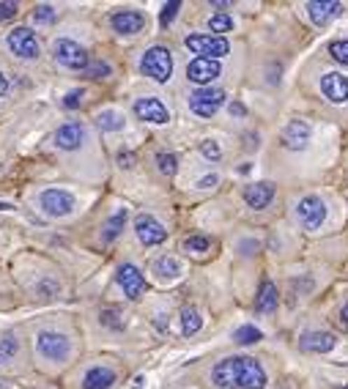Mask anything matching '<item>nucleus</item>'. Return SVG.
<instances>
[{
    "label": "nucleus",
    "mask_w": 348,
    "mask_h": 389,
    "mask_svg": "<svg viewBox=\"0 0 348 389\" xmlns=\"http://www.w3.org/2000/svg\"><path fill=\"white\" fill-rule=\"evenodd\" d=\"M209 247H211V241H209L206 236H190V239L184 241V250H187V253H197V255H200V253H209Z\"/></svg>",
    "instance_id": "473e14b6"
},
{
    "label": "nucleus",
    "mask_w": 348,
    "mask_h": 389,
    "mask_svg": "<svg viewBox=\"0 0 348 389\" xmlns=\"http://www.w3.org/2000/svg\"><path fill=\"white\" fill-rule=\"evenodd\" d=\"M134 115L140 118V121H148V124H167L170 121V113H167V107L162 104V99L157 97H143L134 101Z\"/></svg>",
    "instance_id": "9b49d317"
},
{
    "label": "nucleus",
    "mask_w": 348,
    "mask_h": 389,
    "mask_svg": "<svg viewBox=\"0 0 348 389\" xmlns=\"http://www.w3.org/2000/svg\"><path fill=\"white\" fill-rule=\"evenodd\" d=\"M6 47H8L17 58H22V61H36L39 52H41L39 38H36V33H33L31 28H14V31L6 36Z\"/></svg>",
    "instance_id": "39448f33"
},
{
    "label": "nucleus",
    "mask_w": 348,
    "mask_h": 389,
    "mask_svg": "<svg viewBox=\"0 0 348 389\" xmlns=\"http://www.w3.org/2000/svg\"><path fill=\"white\" fill-rule=\"evenodd\" d=\"M239 387L266 389V370L253 357H239Z\"/></svg>",
    "instance_id": "f8f14e48"
},
{
    "label": "nucleus",
    "mask_w": 348,
    "mask_h": 389,
    "mask_svg": "<svg viewBox=\"0 0 348 389\" xmlns=\"http://www.w3.org/2000/svg\"><path fill=\"white\" fill-rule=\"evenodd\" d=\"M321 91L329 101L343 104V101H348V77L340 71H326L321 77Z\"/></svg>",
    "instance_id": "2eb2a0df"
},
{
    "label": "nucleus",
    "mask_w": 348,
    "mask_h": 389,
    "mask_svg": "<svg viewBox=\"0 0 348 389\" xmlns=\"http://www.w3.org/2000/svg\"><path fill=\"white\" fill-rule=\"evenodd\" d=\"M296 217H299V222H302L305 230H318V227L323 225V220H326V206H323L321 197L307 194V197L299 200V206H296Z\"/></svg>",
    "instance_id": "6e6552de"
},
{
    "label": "nucleus",
    "mask_w": 348,
    "mask_h": 389,
    "mask_svg": "<svg viewBox=\"0 0 348 389\" xmlns=\"http://www.w3.org/2000/svg\"><path fill=\"white\" fill-rule=\"evenodd\" d=\"M140 71L154 80V83H167L173 77V52L167 47H151L140 58Z\"/></svg>",
    "instance_id": "f257e3e1"
},
{
    "label": "nucleus",
    "mask_w": 348,
    "mask_h": 389,
    "mask_svg": "<svg viewBox=\"0 0 348 389\" xmlns=\"http://www.w3.org/2000/svg\"><path fill=\"white\" fill-rule=\"evenodd\" d=\"M39 206L47 217H69L74 211V197L66 192V190H44L39 194Z\"/></svg>",
    "instance_id": "0eeeda50"
},
{
    "label": "nucleus",
    "mask_w": 348,
    "mask_h": 389,
    "mask_svg": "<svg viewBox=\"0 0 348 389\" xmlns=\"http://www.w3.org/2000/svg\"><path fill=\"white\" fill-rule=\"evenodd\" d=\"M83 140H85V127L77 124V121H69L55 132V146L61 151H77L83 146Z\"/></svg>",
    "instance_id": "f3484780"
},
{
    "label": "nucleus",
    "mask_w": 348,
    "mask_h": 389,
    "mask_svg": "<svg viewBox=\"0 0 348 389\" xmlns=\"http://www.w3.org/2000/svg\"><path fill=\"white\" fill-rule=\"evenodd\" d=\"M102 324L110 326V329H124V321H121L118 310H102Z\"/></svg>",
    "instance_id": "e433bc0d"
},
{
    "label": "nucleus",
    "mask_w": 348,
    "mask_h": 389,
    "mask_svg": "<svg viewBox=\"0 0 348 389\" xmlns=\"http://www.w3.org/2000/svg\"><path fill=\"white\" fill-rule=\"evenodd\" d=\"M3 94H8V77L0 71V97H3Z\"/></svg>",
    "instance_id": "a18cd8bd"
},
{
    "label": "nucleus",
    "mask_w": 348,
    "mask_h": 389,
    "mask_svg": "<svg viewBox=\"0 0 348 389\" xmlns=\"http://www.w3.org/2000/svg\"><path fill=\"white\" fill-rule=\"evenodd\" d=\"M88 77H94V80H104V77H110V66L104 64V61H96V64L88 66Z\"/></svg>",
    "instance_id": "58836bf2"
},
{
    "label": "nucleus",
    "mask_w": 348,
    "mask_h": 389,
    "mask_svg": "<svg viewBox=\"0 0 348 389\" xmlns=\"http://www.w3.org/2000/svg\"><path fill=\"white\" fill-rule=\"evenodd\" d=\"M157 164L162 176H176V170H179V160L173 154H157Z\"/></svg>",
    "instance_id": "2f4dec72"
},
{
    "label": "nucleus",
    "mask_w": 348,
    "mask_h": 389,
    "mask_svg": "<svg viewBox=\"0 0 348 389\" xmlns=\"http://www.w3.org/2000/svg\"><path fill=\"white\" fill-rule=\"evenodd\" d=\"M233 340L236 343H242V346H250V343H258L260 340V329H255V326H239L236 332H233Z\"/></svg>",
    "instance_id": "c756f323"
},
{
    "label": "nucleus",
    "mask_w": 348,
    "mask_h": 389,
    "mask_svg": "<svg viewBox=\"0 0 348 389\" xmlns=\"http://www.w3.org/2000/svg\"><path fill=\"white\" fill-rule=\"evenodd\" d=\"M116 280H118V285L124 288V293H127L132 302H134V299H140L143 291H146V277L140 274V269H137L134 263H124V266H118Z\"/></svg>",
    "instance_id": "ddd939ff"
},
{
    "label": "nucleus",
    "mask_w": 348,
    "mask_h": 389,
    "mask_svg": "<svg viewBox=\"0 0 348 389\" xmlns=\"http://www.w3.org/2000/svg\"><path fill=\"white\" fill-rule=\"evenodd\" d=\"M127 217H129L127 208H118V211L104 222V227H102V239H104V241H116V239L121 236L124 225H127Z\"/></svg>",
    "instance_id": "b1692460"
},
{
    "label": "nucleus",
    "mask_w": 348,
    "mask_h": 389,
    "mask_svg": "<svg viewBox=\"0 0 348 389\" xmlns=\"http://www.w3.org/2000/svg\"><path fill=\"white\" fill-rule=\"evenodd\" d=\"M244 200H247L250 208L260 211V208H266L274 200V187L272 184H253V187L244 190Z\"/></svg>",
    "instance_id": "5701e85b"
},
{
    "label": "nucleus",
    "mask_w": 348,
    "mask_h": 389,
    "mask_svg": "<svg viewBox=\"0 0 348 389\" xmlns=\"http://www.w3.org/2000/svg\"><path fill=\"white\" fill-rule=\"evenodd\" d=\"M124 115L118 113V110H102L99 115H96V127L102 132H121L124 129Z\"/></svg>",
    "instance_id": "a878e982"
},
{
    "label": "nucleus",
    "mask_w": 348,
    "mask_h": 389,
    "mask_svg": "<svg viewBox=\"0 0 348 389\" xmlns=\"http://www.w3.org/2000/svg\"><path fill=\"white\" fill-rule=\"evenodd\" d=\"M55 17H58V11L53 6H36L33 8V22H39V25H50V22H55Z\"/></svg>",
    "instance_id": "7c9ffc66"
},
{
    "label": "nucleus",
    "mask_w": 348,
    "mask_h": 389,
    "mask_svg": "<svg viewBox=\"0 0 348 389\" xmlns=\"http://www.w3.org/2000/svg\"><path fill=\"white\" fill-rule=\"evenodd\" d=\"M329 52H332L335 61H340V64L348 66V41H332V44H329Z\"/></svg>",
    "instance_id": "c9c22d12"
},
{
    "label": "nucleus",
    "mask_w": 348,
    "mask_h": 389,
    "mask_svg": "<svg viewBox=\"0 0 348 389\" xmlns=\"http://www.w3.org/2000/svg\"><path fill=\"white\" fill-rule=\"evenodd\" d=\"M83 97H85V91H80V88H77V91H69L64 97V107L66 110H77V107L83 104Z\"/></svg>",
    "instance_id": "4c0bfd02"
},
{
    "label": "nucleus",
    "mask_w": 348,
    "mask_h": 389,
    "mask_svg": "<svg viewBox=\"0 0 348 389\" xmlns=\"http://www.w3.org/2000/svg\"><path fill=\"white\" fill-rule=\"evenodd\" d=\"M154 274H159V280H179L181 277V263L170 255H162L154 260Z\"/></svg>",
    "instance_id": "393cba45"
},
{
    "label": "nucleus",
    "mask_w": 348,
    "mask_h": 389,
    "mask_svg": "<svg viewBox=\"0 0 348 389\" xmlns=\"http://www.w3.org/2000/svg\"><path fill=\"white\" fill-rule=\"evenodd\" d=\"M53 55H55V61L64 66V69H71V71H83V69L91 66L88 50L83 44L71 41V38H58L53 44Z\"/></svg>",
    "instance_id": "20e7f679"
},
{
    "label": "nucleus",
    "mask_w": 348,
    "mask_h": 389,
    "mask_svg": "<svg viewBox=\"0 0 348 389\" xmlns=\"http://www.w3.org/2000/svg\"><path fill=\"white\" fill-rule=\"evenodd\" d=\"M181 8V3L179 0H173V3H167L165 8H162V14H159V22H162V28H167L173 20H176V11Z\"/></svg>",
    "instance_id": "f704fd0d"
},
{
    "label": "nucleus",
    "mask_w": 348,
    "mask_h": 389,
    "mask_svg": "<svg viewBox=\"0 0 348 389\" xmlns=\"http://www.w3.org/2000/svg\"><path fill=\"white\" fill-rule=\"evenodd\" d=\"M222 104H225V91L220 88H197L195 94H190V110L195 115H200V118H211V115H217V110H220Z\"/></svg>",
    "instance_id": "423d86ee"
},
{
    "label": "nucleus",
    "mask_w": 348,
    "mask_h": 389,
    "mask_svg": "<svg viewBox=\"0 0 348 389\" xmlns=\"http://www.w3.org/2000/svg\"><path fill=\"white\" fill-rule=\"evenodd\" d=\"M17 11H20V6H17V3H0V22L14 20V17H17Z\"/></svg>",
    "instance_id": "ea45409f"
},
{
    "label": "nucleus",
    "mask_w": 348,
    "mask_h": 389,
    "mask_svg": "<svg viewBox=\"0 0 348 389\" xmlns=\"http://www.w3.org/2000/svg\"><path fill=\"white\" fill-rule=\"evenodd\" d=\"M0 208H11V206H6V203H0Z\"/></svg>",
    "instance_id": "de8ad7c7"
},
{
    "label": "nucleus",
    "mask_w": 348,
    "mask_h": 389,
    "mask_svg": "<svg viewBox=\"0 0 348 389\" xmlns=\"http://www.w3.org/2000/svg\"><path fill=\"white\" fill-rule=\"evenodd\" d=\"M217 184H220V176L211 173V176H203V178L197 181V190H211V187H217Z\"/></svg>",
    "instance_id": "a19ab883"
},
{
    "label": "nucleus",
    "mask_w": 348,
    "mask_h": 389,
    "mask_svg": "<svg viewBox=\"0 0 348 389\" xmlns=\"http://www.w3.org/2000/svg\"><path fill=\"white\" fill-rule=\"evenodd\" d=\"M116 384V370L113 367H104V365H96L85 373L83 379V389H110Z\"/></svg>",
    "instance_id": "412c9836"
},
{
    "label": "nucleus",
    "mask_w": 348,
    "mask_h": 389,
    "mask_svg": "<svg viewBox=\"0 0 348 389\" xmlns=\"http://www.w3.org/2000/svg\"><path fill=\"white\" fill-rule=\"evenodd\" d=\"M335 346H337V340H335L332 332H307L299 340V348L310 351V354H329Z\"/></svg>",
    "instance_id": "6ab92c4d"
},
{
    "label": "nucleus",
    "mask_w": 348,
    "mask_h": 389,
    "mask_svg": "<svg viewBox=\"0 0 348 389\" xmlns=\"http://www.w3.org/2000/svg\"><path fill=\"white\" fill-rule=\"evenodd\" d=\"M337 324L348 329V304H343V310H340V316H337Z\"/></svg>",
    "instance_id": "37998d69"
},
{
    "label": "nucleus",
    "mask_w": 348,
    "mask_h": 389,
    "mask_svg": "<svg viewBox=\"0 0 348 389\" xmlns=\"http://www.w3.org/2000/svg\"><path fill=\"white\" fill-rule=\"evenodd\" d=\"M228 110H230V115H239V118L247 113V110H244V104H239V101H230V107H228Z\"/></svg>",
    "instance_id": "79ce46f5"
},
{
    "label": "nucleus",
    "mask_w": 348,
    "mask_h": 389,
    "mask_svg": "<svg viewBox=\"0 0 348 389\" xmlns=\"http://www.w3.org/2000/svg\"><path fill=\"white\" fill-rule=\"evenodd\" d=\"M310 137H313L310 124L302 121V118H293V121L285 124L283 134H280V143H283V148H288V151H302V148H307Z\"/></svg>",
    "instance_id": "1a4fd4ad"
},
{
    "label": "nucleus",
    "mask_w": 348,
    "mask_h": 389,
    "mask_svg": "<svg viewBox=\"0 0 348 389\" xmlns=\"http://www.w3.org/2000/svg\"><path fill=\"white\" fill-rule=\"evenodd\" d=\"M209 31H211V36L233 31V17L230 14H211L209 17Z\"/></svg>",
    "instance_id": "c85d7f7f"
},
{
    "label": "nucleus",
    "mask_w": 348,
    "mask_h": 389,
    "mask_svg": "<svg viewBox=\"0 0 348 389\" xmlns=\"http://www.w3.org/2000/svg\"><path fill=\"white\" fill-rule=\"evenodd\" d=\"M184 47L190 50L192 55H197V58H209V61L225 58V55L230 52L228 38H222V36H211V33H192V36L184 38Z\"/></svg>",
    "instance_id": "7ed1b4c3"
},
{
    "label": "nucleus",
    "mask_w": 348,
    "mask_h": 389,
    "mask_svg": "<svg viewBox=\"0 0 348 389\" xmlns=\"http://www.w3.org/2000/svg\"><path fill=\"white\" fill-rule=\"evenodd\" d=\"M307 14H310V20L316 22V25H326V22H332L335 17H340L343 14V3H335V0H326V3H307Z\"/></svg>",
    "instance_id": "aec40b11"
},
{
    "label": "nucleus",
    "mask_w": 348,
    "mask_h": 389,
    "mask_svg": "<svg viewBox=\"0 0 348 389\" xmlns=\"http://www.w3.org/2000/svg\"><path fill=\"white\" fill-rule=\"evenodd\" d=\"M340 389H348V384H346V387H340Z\"/></svg>",
    "instance_id": "09e8293b"
},
{
    "label": "nucleus",
    "mask_w": 348,
    "mask_h": 389,
    "mask_svg": "<svg viewBox=\"0 0 348 389\" xmlns=\"http://www.w3.org/2000/svg\"><path fill=\"white\" fill-rule=\"evenodd\" d=\"M220 77V64L209 61V58H195L187 66V80L195 85H211V80Z\"/></svg>",
    "instance_id": "dca6fc26"
},
{
    "label": "nucleus",
    "mask_w": 348,
    "mask_h": 389,
    "mask_svg": "<svg viewBox=\"0 0 348 389\" xmlns=\"http://www.w3.org/2000/svg\"><path fill=\"white\" fill-rule=\"evenodd\" d=\"M200 326H203V318H200V313H197L195 307L181 310V332H184V334H195V332H200Z\"/></svg>",
    "instance_id": "cd10ccee"
},
{
    "label": "nucleus",
    "mask_w": 348,
    "mask_h": 389,
    "mask_svg": "<svg viewBox=\"0 0 348 389\" xmlns=\"http://www.w3.org/2000/svg\"><path fill=\"white\" fill-rule=\"evenodd\" d=\"M36 351L41 359L61 365L71 354V340L61 332H55V329H44V332L36 334Z\"/></svg>",
    "instance_id": "f03ea898"
},
{
    "label": "nucleus",
    "mask_w": 348,
    "mask_h": 389,
    "mask_svg": "<svg viewBox=\"0 0 348 389\" xmlns=\"http://www.w3.org/2000/svg\"><path fill=\"white\" fill-rule=\"evenodd\" d=\"M110 25L121 36H134V33H140L146 28V17L140 11H134V8H124V11H116L110 17Z\"/></svg>",
    "instance_id": "4468645a"
},
{
    "label": "nucleus",
    "mask_w": 348,
    "mask_h": 389,
    "mask_svg": "<svg viewBox=\"0 0 348 389\" xmlns=\"http://www.w3.org/2000/svg\"><path fill=\"white\" fill-rule=\"evenodd\" d=\"M132 160H134V157H132V154H118V162H121V167H132Z\"/></svg>",
    "instance_id": "c03bdc74"
},
{
    "label": "nucleus",
    "mask_w": 348,
    "mask_h": 389,
    "mask_svg": "<svg viewBox=\"0 0 348 389\" xmlns=\"http://www.w3.org/2000/svg\"><path fill=\"white\" fill-rule=\"evenodd\" d=\"M134 233H137L140 244H146V247L162 244V241L167 239V230H165V225L159 222L157 217H151V214H140V217L134 220Z\"/></svg>",
    "instance_id": "9d476101"
},
{
    "label": "nucleus",
    "mask_w": 348,
    "mask_h": 389,
    "mask_svg": "<svg viewBox=\"0 0 348 389\" xmlns=\"http://www.w3.org/2000/svg\"><path fill=\"white\" fill-rule=\"evenodd\" d=\"M132 389H143V376H137V379H134V387Z\"/></svg>",
    "instance_id": "49530a36"
},
{
    "label": "nucleus",
    "mask_w": 348,
    "mask_h": 389,
    "mask_svg": "<svg viewBox=\"0 0 348 389\" xmlns=\"http://www.w3.org/2000/svg\"><path fill=\"white\" fill-rule=\"evenodd\" d=\"M17 354H20V340H17V334H11V332L0 334V365L14 362Z\"/></svg>",
    "instance_id": "bb28decb"
},
{
    "label": "nucleus",
    "mask_w": 348,
    "mask_h": 389,
    "mask_svg": "<svg viewBox=\"0 0 348 389\" xmlns=\"http://www.w3.org/2000/svg\"><path fill=\"white\" fill-rule=\"evenodd\" d=\"M211 379H214V384L220 389H239V357L222 359L220 365L214 367Z\"/></svg>",
    "instance_id": "a211bd4d"
},
{
    "label": "nucleus",
    "mask_w": 348,
    "mask_h": 389,
    "mask_svg": "<svg viewBox=\"0 0 348 389\" xmlns=\"http://www.w3.org/2000/svg\"><path fill=\"white\" fill-rule=\"evenodd\" d=\"M200 154L206 157V160H211V162H220L222 160V148L217 140H203L200 143Z\"/></svg>",
    "instance_id": "72a5a7b5"
},
{
    "label": "nucleus",
    "mask_w": 348,
    "mask_h": 389,
    "mask_svg": "<svg viewBox=\"0 0 348 389\" xmlns=\"http://www.w3.org/2000/svg\"><path fill=\"white\" fill-rule=\"evenodd\" d=\"M277 302H280L277 285L272 280H263L260 288H258V296H255V310L258 313H272V310H277Z\"/></svg>",
    "instance_id": "4be33fe9"
}]
</instances>
